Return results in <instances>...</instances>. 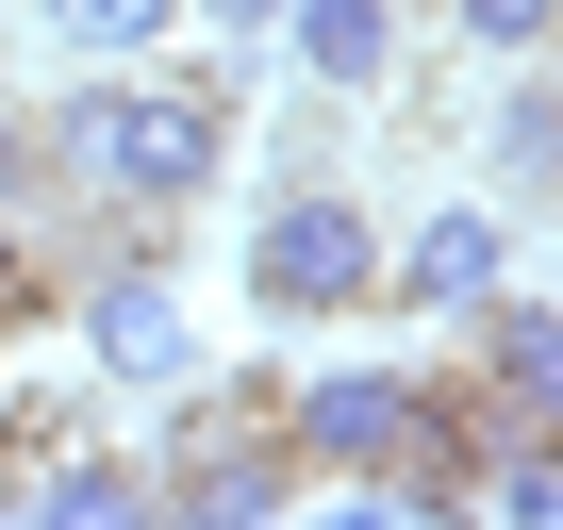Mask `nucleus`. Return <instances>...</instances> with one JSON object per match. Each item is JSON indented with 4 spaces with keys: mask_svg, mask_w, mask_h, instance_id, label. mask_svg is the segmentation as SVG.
<instances>
[{
    "mask_svg": "<svg viewBox=\"0 0 563 530\" xmlns=\"http://www.w3.org/2000/svg\"><path fill=\"white\" fill-rule=\"evenodd\" d=\"M34 150H51V183H67L100 232L166 249V216L232 166V84H183V67H84L67 117H34Z\"/></svg>",
    "mask_w": 563,
    "mask_h": 530,
    "instance_id": "f257e3e1",
    "label": "nucleus"
},
{
    "mask_svg": "<svg viewBox=\"0 0 563 530\" xmlns=\"http://www.w3.org/2000/svg\"><path fill=\"white\" fill-rule=\"evenodd\" d=\"M150 497H183L199 530H265L282 497H299V448H282V382L249 365V382H216V398H183V431H166V464H150Z\"/></svg>",
    "mask_w": 563,
    "mask_h": 530,
    "instance_id": "f03ea898",
    "label": "nucleus"
},
{
    "mask_svg": "<svg viewBox=\"0 0 563 530\" xmlns=\"http://www.w3.org/2000/svg\"><path fill=\"white\" fill-rule=\"evenodd\" d=\"M249 299H265V316H365V299H382V216L332 199V183L265 199V216H249Z\"/></svg>",
    "mask_w": 563,
    "mask_h": 530,
    "instance_id": "7ed1b4c3",
    "label": "nucleus"
},
{
    "mask_svg": "<svg viewBox=\"0 0 563 530\" xmlns=\"http://www.w3.org/2000/svg\"><path fill=\"white\" fill-rule=\"evenodd\" d=\"M415 431V382L398 365H349V382H282V448L299 481H382V448Z\"/></svg>",
    "mask_w": 563,
    "mask_h": 530,
    "instance_id": "20e7f679",
    "label": "nucleus"
},
{
    "mask_svg": "<svg viewBox=\"0 0 563 530\" xmlns=\"http://www.w3.org/2000/svg\"><path fill=\"white\" fill-rule=\"evenodd\" d=\"M84 349H100L117 382H183V365H199V332H183V299H166L150 249H100V265H84Z\"/></svg>",
    "mask_w": 563,
    "mask_h": 530,
    "instance_id": "39448f33",
    "label": "nucleus"
},
{
    "mask_svg": "<svg viewBox=\"0 0 563 530\" xmlns=\"http://www.w3.org/2000/svg\"><path fill=\"white\" fill-rule=\"evenodd\" d=\"M464 332H481V365H464V382H481L514 431H547V415H563V316L497 283V299H464Z\"/></svg>",
    "mask_w": 563,
    "mask_h": 530,
    "instance_id": "423d86ee",
    "label": "nucleus"
},
{
    "mask_svg": "<svg viewBox=\"0 0 563 530\" xmlns=\"http://www.w3.org/2000/svg\"><path fill=\"white\" fill-rule=\"evenodd\" d=\"M382 283H398L415 316H464V299H497V283H514V232H497V216H431L415 249H382Z\"/></svg>",
    "mask_w": 563,
    "mask_h": 530,
    "instance_id": "0eeeda50",
    "label": "nucleus"
},
{
    "mask_svg": "<svg viewBox=\"0 0 563 530\" xmlns=\"http://www.w3.org/2000/svg\"><path fill=\"white\" fill-rule=\"evenodd\" d=\"M282 34H299V67L332 100H382L398 84V0H282Z\"/></svg>",
    "mask_w": 563,
    "mask_h": 530,
    "instance_id": "6e6552de",
    "label": "nucleus"
},
{
    "mask_svg": "<svg viewBox=\"0 0 563 530\" xmlns=\"http://www.w3.org/2000/svg\"><path fill=\"white\" fill-rule=\"evenodd\" d=\"M18 514H51V530H117V514H150V481L100 464V448H67L51 481H18Z\"/></svg>",
    "mask_w": 563,
    "mask_h": 530,
    "instance_id": "1a4fd4ad",
    "label": "nucleus"
},
{
    "mask_svg": "<svg viewBox=\"0 0 563 530\" xmlns=\"http://www.w3.org/2000/svg\"><path fill=\"white\" fill-rule=\"evenodd\" d=\"M51 34H67L84 67H150V51L183 34V0H51Z\"/></svg>",
    "mask_w": 563,
    "mask_h": 530,
    "instance_id": "9d476101",
    "label": "nucleus"
},
{
    "mask_svg": "<svg viewBox=\"0 0 563 530\" xmlns=\"http://www.w3.org/2000/svg\"><path fill=\"white\" fill-rule=\"evenodd\" d=\"M547 166H563V100H547V51H530V84L497 100V183H530V199H547Z\"/></svg>",
    "mask_w": 563,
    "mask_h": 530,
    "instance_id": "9b49d317",
    "label": "nucleus"
},
{
    "mask_svg": "<svg viewBox=\"0 0 563 530\" xmlns=\"http://www.w3.org/2000/svg\"><path fill=\"white\" fill-rule=\"evenodd\" d=\"M51 216V150H34V117H0V232H34Z\"/></svg>",
    "mask_w": 563,
    "mask_h": 530,
    "instance_id": "f8f14e48",
    "label": "nucleus"
},
{
    "mask_svg": "<svg viewBox=\"0 0 563 530\" xmlns=\"http://www.w3.org/2000/svg\"><path fill=\"white\" fill-rule=\"evenodd\" d=\"M448 18H464L481 51H514V67H530V51H547V18H563V0H448Z\"/></svg>",
    "mask_w": 563,
    "mask_h": 530,
    "instance_id": "ddd939ff",
    "label": "nucleus"
},
{
    "mask_svg": "<svg viewBox=\"0 0 563 530\" xmlns=\"http://www.w3.org/2000/svg\"><path fill=\"white\" fill-rule=\"evenodd\" d=\"M199 18H232V34H282V0H199Z\"/></svg>",
    "mask_w": 563,
    "mask_h": 530,
    "instance_id": "4468645a",
    "label": "nucleus"
}]
</instances>
